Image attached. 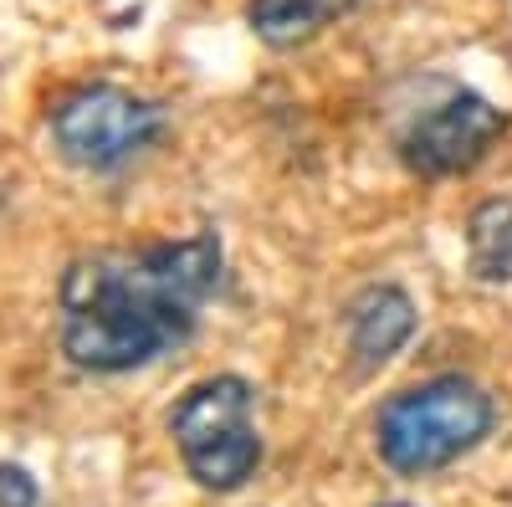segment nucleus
<instances>
[{"mask_svg": "<svg viewBox=\"0 0 512 507\" xmlns=\"http://www.w3.org/2000/svg\"><path fill=\"white\" fill-rule=\"evenodd\" d=\"M216 287L221 241L210 231L72 262L62 277V349L98 374L139 369L185 344Z\"/></svg>", "mask_w": 512, "mask_h": 507, "instance_id": "f257e3e1", "label": "nucleus"}, {"mask_svg": "<svg viewBox=\"0 0 512 507\" xmlns=\"http://www.w3.org/2000/svg\"><path fill=\"white\" fill-rule=\"evenodd\" d=\"M492 431V395L461 374H441L395 395L374 420V441L384 467L405 477H425L451 467Z\"/></svg>", "mask_w": 512, "mask_h": 507, "instance_id": "f03ea898", "label": "nucleus"}, {"mask_svg": "<svg viewBox=\"0 0 512 507\" xmlns=\"http://www.w3.org/2000/svg\"><path fill=\"white\" fill-rule=\"evenodd\" d=\"M256 390L241 374H216L200 379V385L175 405L169 415V431L185 456V467L200 487L210 492H236L256 461H262V436H256Z\"/></svg>", "mask_w": 512, "mask_h": 507, "instance_id": "7ed1b4c3", "label": "nucleus"}, {"mask_svg": "<svg viewBox=\"0 0 512 507\" xmlns=\"http://www.w3.org/2000/svg\"><path fill=\"white\" fill-rule=\"evenodd\" d=\"M159 129H164L159 103L123 93L113 82L77 88L72 98H62L52 108V139L82 169H118L123 159L149 149L159 139Z\"/></svg>", "mask_w": 512, "mask_h": 507, "instance_id": "20e7f679", "label": "nucleus"}, {"mask_svg": "<svg viewBox=\"0 0 512 507\" xmlns=\"http://www.w3.org/2000/svg\"><path fill=\"white\" fill-rule=\"evenodd\" d=\"M502 129H507L502 108H492L477 93H451L446 103L425 108L400 134V159L425 180L461 175L502 139Z\"/></svg>", "mask_w": 512, "mask_h": 507, "instance_id": "39448f33", "label": "nucleus"}, {"mask_svg": "<svg viewBox=\"0 0 512 507\" xmlns=\"http://www.w3.org/2000/svg\"><path fill=\"white\" fill-rule=\"evenodd\" d=\"M410 333H415V303L400 287H369L349 308V349H354L359 369H374L390 354H400Z\"/></svg>", "mask_w": 512, "mask_h": 507, "instance_id": "423d86ee", "label": "nucleus"}, {"mask_svg": "<svg viewBox=\"0 0 512 507\" xmlns=\"http://www.w3.org/2000/svg\"><path fill=\"white\" fill-rule=\"evenodd\" d=\"M359 0H251V31L267 47L287 52L313 41L323 26H333L338 16H349Z\"/></svg>", "mask_w": 512, "mask_h": 507, "instance_id": "0eeeda50", "label": "nucleus"}, {"mask_svg": "<svg viewBox=\"0 0 512 507\" xmlns=\"http://www.w3.org/2000/svg\"><path fill=\"white\" fill-rule=\"evenodd\" d=\"M466 262L482 282H512V200H482L466 221Z\"/></svg>", "mask_w": 512, "mask_h": 507, "instance_id": "6e6552de", "label": "nucleus"}, {"mask_svg": "<svg viewBox=\"0 0 512 507\" xmlns=\"http://www.w3.org/2000/svg\"><path fill=\"white\" fill-rule=\"evenodd\" d=\"M0 507H36V482L11 461H0Z\"/></svg>", "mask_w": 512, "mask_h": 507, "instance_id": "1a4fd4ad", "label": "nucleus"}]
</instances>
